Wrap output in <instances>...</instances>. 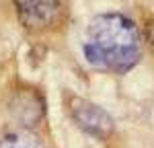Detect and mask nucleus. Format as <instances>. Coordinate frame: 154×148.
<instances>
[{"mask_svg":"<svg viewBox=\"0 0 154 148\" xmlns=\"http://www.w3.org/2000/svg\"><path fill=\"white\" fill-rule=\"evenodd\" d=\"M70 107V115L74 117V122L82 128L84 132L99 138H109L113 132V122L107 115V111H103L101 107H97L95 103L86 101V99L70 97L68 101Z\"/></svg>","mask_w":154,"mask_h":148,"instance_id":"obj_2","label":"nucleus"},{"mask_svg":"<svg viewBox=\"0 0 154 148\" xmlns=\"http://www.w3.org/2000/svg\"><path fill=\"white\" fill-rule=\"evenodd\" d=\"M84 56L95 68L125 72L142 56V43L136 25L121 14H101L91 21Z\"/></svg>","mask_w":154,"mask_h":148,"instance_id":"obj_1","label":"nucleus"},{"mask_svg":"<svg viewBox=\"0 0 154 148\" xmlns=\"http://www.w3.org/2000/svg\"><path fill=\"white\" fill-rule=\"evenodd\" d=\"M21 23L31 31H43L58 21L60 0H14Z\"/></svg>","mask_w":154,"mask_h":148,"instance_id":"obj_3","label":"nucleus"},{"mask_svg":"<svg viewBox=\"0 0 154 148\" xmlns=\"http://www.w3.org/2000/svg\"><path fill=\"white\" fill-rule=\"evenodd\" d=\"M0 148H43V142L35 134L27 130H19L4 136L0 140Z\"/></svg>","mask_w":154,"mask_h":148,"instance_id":"obj_5","label":"nucleus"},{"mask_svg":"<svg viewBox=\"0 0 154 148\" xmlns=\"http://www.w3.org/2000/svg\"><path fill=\"white\" fill-rule=\"evenodd\" d=\"M11 113L21 125L31 128L43 117V99L35 88H19L11 97Z\"/></svg>","mask_w":154,"mask_h":148,"instance_id":"obj_4","label":"nucleus"},{"mask_svg":"<svg viewBox=\"0 0 154 148\" xmlns=\"http://www.w3.org/2000/svg\"><path fill=\"white\" fill-rule=\"evenodd\" d=\"M146 35H148V41H150V45L154 48V19L150 23L146 25Z\"/></svg>","mask_w":154,"mask_h":148,"instance_id":"obj_6","label":"nucleus"}]
</instances>
